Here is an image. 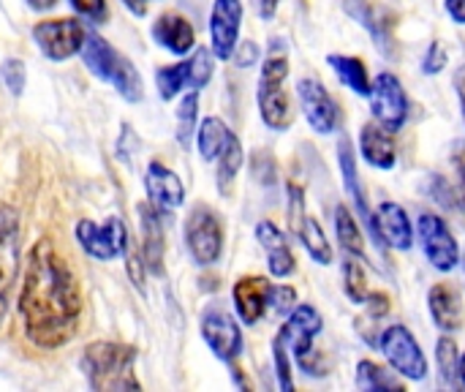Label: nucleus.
<instances>
[{
  "mask_svg": "<svg viewBox=\"0 0 465 392\" xmlns=\"http://www.w3.org/2000/svg\"><path fill=\"white\" fill-rule=\"evenodd\" d=\"M19 319L35 349H57L76 336L82 289L52 240H38L27 251L19 289Z\"/></svg>",
  "mask_w": 465,
  "mask_h": 392,
  "instance_id": "obj_1",
  "label": "nucleus"
},
{
  "mask_svg": "<svg viewBox=\"0 0 465 392\" xmlns=\"http://www.w3.org/2000/svg\"><path fill=\"white\" fill-rule=\"evenodd\" d=\"M136 349L112 341H95L82 355V374L87 377L90 390L125 392L139 390V379L134 374Z\"/></svg>",
  "mask_w": 465,
  "mask_h": 392,
  "instance_id": "obj_2",
  "label": "nucleus"
},
{
  "mask_svg": "<svg viewBox=\"0 0 465 392\" xmlns=\"http://www.w3.org/2000/svg\"><path fill=\"white\" fill-rule=\"evenodd\" d=\"M82 57H84V65L101 79V82H109L125 101L136 104L144 90H142V76L136 71V65L123 57L114 46H109L101 35H87L84 38V46H82Z\"/></svg>",
  "mask_w": 465,
  "mask_h": 392,
  "instance_id": "obj_3",
  "label": "nucleus"
},
{
  "mask_svg": "<svg viewBox=\"0 0 465 392\" xmlns=\"http://www.w3.org/2000/svg\"><path fill=\"white\" fill-rule=\"evenodd\" d=\"M289 76V60L286 57H267L259 76V112L267 128L272 131H289L294 123V112L289 104V95L283 90V82Z\"/></svg>",
  "mask_w": 465,
  "mask_h": 392,
  "instance_id": "obj_4",
  "label": "nucleus"
},
{
  "mask_svg": "<svg viewBox=\"0 0 465 392\" xmlns=\"http://www.w3.org/2000/svg\"><path fill=\"white\" fill-rule=\"evenodd\" d=\"M322 325H324L322 322V314L313 306H297L289 314L283 330L278 333V338L289 347V352L294 355L297 366L305 374H324L319 368V357L313 352V338L322 333Z\"/></svg>",
  "mask_w": 465,
  "mask_h": 392,
  "instance_id": "obj_5",
  "label": "nucleus"
},
{
  "mask_svg": "<svg viewBox=\"0 0 465 392\" xmlns=\"http://www.w3.org/2000/svg\"><path fill=\"white\" fill-rule=\"evenodd\" d=\"M185 246L196 265L210 267L223 254V226L215 210L199 205L185 218Z\"/></svg>",
  "mask_w": 465,
  "mask_h": 392,
  "instance_id": "obj_6",
  "label": "nucleus"
},
{
  "mask_svg": "<svg viewBox=\"0 0 465 392\" xmlns=\"http://www.w3.org/2000/svg\"><path fill=\"white\" fill-rule=\"evenodd\" d=\"M76 240L82 251L98 262H112L128 254V229L123 218L109 216L104 224L93 221H79L76 224Z\"/></svg>",
  "mask_w": 465,
  "mask_h": 392,
  "instance_id": "obj_7",
  "label": "nucleus"
},
{
  "mask_svg": "<svg viewBox=\"0 0 465 392\" xmlns=\"http://www.w3.org/2000/svg\"><path fill=\"white\" fill-rule=\"evenodd\" d=\"M379 347H381V355L390 360V366L401 377H406L411 382H420L428 377V360L409 327H403V325L387 327L379 338Z\"/></svg>",
  "mask_w": 465,
  "mask_h": 392,
  "instance_id": "obj_8",
  "label": "nucleus"
},
{
  "mask_svg": "<svg viewBox=\"0 0 465 392\" xmlns=\"http://www.w3.org/2000/svg\"><path fill=\"white\" fill-rule=\"evenodd\" d=\"M84 25L79 19L63 16V19H44L33 27V41L35 46L49 57V60H68L84 46Z\"/></svg>",
  "mask_w": 465,
  "mask_h": 392,
  "instance_id": "obj_9",
  "label": "nucleus"
},
{
  "mask_svg": "<svg viewBox=\"0 0 465 392\" xmlns=\"http://www.w3.org/2000/svg\"><path fill=\"white\" fill-rule=\"evenodd\" d=\"M289 226L302 240V246H305V251L311 254L313 262H319V265L332 262V246L324 237V229L319 226V221L308 216L305 194H302V188L297 183H289Z\"/></svg>",
  "mask_w": 465,
  "mask_h": 392,
  "instance_id": "obj_10",
  "label": "nucleus"
},
{
  "mask_svg": "<svg viewBox=\"0 0 465 392\" xmlns=\"http://www.w3.org/2000/svg\"><path fill=\"white\" fill-rule=\"evenodd\" d=\"M19 278V213L0 202V319Z\"/></svg>",
  "mask_w": 465,
  "mask_h": 392,
  "instance_id": "obj_11",
  "label": "nucleus"
},
{
  "mask_svg": "<svg viewBox=\"0 0 465 392\" xmlns=\"http://www.w3.org/2000/svg\"><path fill=\"white\" fill-rule=\"evenodd\" d=\"M371 104H373V115L376 120L398 134L403 126H406V117H409V98H406V90L401 85V79L390 71L379 74L373 87H371Z\"/></svg>",
  "mask_w": 465,
  "mask_h": 392,
  "instance_id": "obj_12",
  "label": "nucleus"
},
{
  "mask_svg": "<svg viewBox=\"0 0 465 392\" xmlns=\"http://www.w3.org/2000/svg\"><path fill=\"white\" fill-rule=\"evenodd\" d=\"M417 232H420V243H422V251L428 256V262L436 267V270H455L458 262H460V248L452 237V232L447 229V224L433 216V213H422L417 218Z\"/></svg>",
  "mask_w": 465,
  "mask_h": 392,
  "instance_id": "obj_13",
  "label": "nucleus"
},
{
  "mask_svg": "<svg viewBox=\"0 0 465 392\" xmlns=\"http://www.w3.org/2000/svg\"><path fill=\"white\" fill-rule=\"evenodd\" d=\"M202 338L213 349V355L223 363H232L242 352V333L237 322L218 306L204 308L202 314Z\"/></svg>",
  "mask_w": 465,
  "mask_h": 392,
  "instance_id": "obj_14",
  "label": "nucleus"
},
{
  "mask_svg": "<svg viewBox=\"0 0 465 392\" xmlns=\"http://www.w3.org/2000/svg\"><path fill=\"white\" fill-rule=\"evenodd\" d=\"M242 25V3L240 0H215L210 11V38H213V55L221 60H229L237 49Z\"/></svg>",
  "mask_w": 465,
  "mask_h": 392,
  "instance_id": "obj_15",
  "label": "nucleus"
},
{
  "mask_svg": "<svg viewBox=\"0 0 465 392\" xmlns=\"http://www.w3.org/2000/svg\"><path fill=\"white\" fill-rule=\"evenodd\" d=\"M343 8L351 19H357L371 33V38L387 57H395V35H392L395 16L384 5H376L371 0H346Z\"/></svg>",
  "mask_w": 465,
  "mask_h": 392,
  "instance_id": "obj_16",
  "label": "nucleus"
},
{
  "mask_svg": "<svg viewBox=\"0 0 465 392\" xmlns=\"http://www.w3.org/2000/svg\"><path fill=\"white\" fill-rule=\"evenodd\" d=\"M297 95H300V104L311 128L316 134H332L338 123V106L332 95L327 93V87L319 79H300Z\"/></svg>",
  "mask_w": 465,
  "mask_h": 392,
  "instance_id": "obj_17",
  "label": "nucleus"
},
{
  "mask_svg": "<svg viewBox=\"0 0 465 392\" xmlns=\"http://www.w3.org/2000/svg\"><path fill=\"white\" fill-rule=\"evenodd\" d=\"M272 289L275 284H270L262 276H245L234 284V308L240 314V319L245 325H256L272 306Z\"/></svg>",
  "mask_w": 465,
  "mask_h": 392,
  "instance_id": "obj_18",
  "label": "nucleus"
},
{
  "mask_svg": "<svg viewBox=\"0 0 465 392\" xmlns=\"http://www.w3.org/2000/svg\"><path fill=\"white\" fill-rule=\"evenodd\" d=\"M144 188H147V196H150L153 207H158L161 213H172V210H177L185 202L183 180L169 166H163L161 161H153L147 166Z\"/></svg>",
  "mask_w": 465,
  "mask_h": 392,
  "instance_id": "obj_19",
  "label": "nucleus"
},
{
  "mask_svg": "<svg viewBox=\"0 0 465 392\" xmlns=\"http://www.w3.org/2000/svg\"><path fill=\"white\" fill-rule=\"evenodd\" d=\"M376 226H379V237L384 246L398 248V251H409L414 243V232H411V221L406 216V210L398 202H381L379 213H376Z\"/></svg>",
  "mask_w": 465,
  "mask_h": 392,
  "instance_id": "obj_20",
  "label": "nucleus"
},
{
  "mask_svg": "<svg viewBox=\"0 0 465 392\" xmlns=\"http://www.w3.org/2000/svg\"><path fill=\"white\" fill-rule=\"evenodd\" d=\"M153 38L172 55H188L196 44V33L191 22L180 14H161L153 25Z\"/></svg>",
  "mask_w": 465,
  "mask_h": 392,
  "instance_id": "obj_21",
  "label": "nucleus"
},
{
  "mask_svg": "<svg viewBox=\"0 0 465 392\" xmlns=\"http://www.w3.org/2000/svg\"><path fill=\"white\" fill-rule=\"evenodd\" d=\"M338 161H341V172H343V186H346L349 196L354 199V205H357V210H360L362 221L368 224L371 235L376 237V243H379V246H384V243H381V237H379L376 216H371V210H368V202H365V191H362V183H360V172H357V158H354L351 142H349L346 136H343V139H341V145H338Z\"/></svg>",
  "mask_w": 465,
  "mask_h": 392,
  "instance_id": "obj_22",
  "label": "nucleus"
},
{
  "mask_svg": "<svg viewBox=\"0 0 465 392\" xmlns=\"http://www.w3.org/2000/svg\"><path fill=\"white\" fill-rule=\"evenodd\" d=\"M360 150L362 158L376 166V169H392L398 161V150H395V139L392 131H387L381 123H368L360 134Z\"/></svg>",
  "mask_w": 465,
  "mask_h": 392,
  "instance_id": "obj_23",
  "label": "nucleus"
},
{
  "mask_svg": "<svg viewBox=\"0 0 465 392\" xmlns=\"http://www.w3.org/2000/svg\"><path fill=\"white\" fill-rule=\"evenodd\" d=\"M256 240L267 251V259H270L267 265H270V273L275 278H286V276L294 273V254H292L286 237L281 235V229L272 221H262L256 226Z\"/></svg>",
  "mask_w": 465,
  "mask_h": 392,
  "instance_id": "obj_24",
  "label": "nucleus"
},
{
  "mask_svg": "<svg viewBox=\"0 0 465 392\" xmlns=\"http://www.w3.org/2000/svg\"><path fill=\"white\" fill-rule=\"evenodd\" d=\"M142 218V254H144V267L150 273H163V224H161V210L158 207H139Z\"/></svg>",
  "mask_w": 465,
  "mask_h": 392,
  "instance_id": "obj_25",
  "label": "nucleus"
},
{
  "mask_svg": "<svg viewBox=\"0 0 465 392\" xmlns=\"http://www.w3.org/2000/svg\"><path fill=\"white\" fill-rule=\"evenodd\" d=\"M428 306H430L433 322L444 333H458L463 327V303H460V295L452 286H447V284L433 286L430 295H428Z\"/></svg>",
  "mask_w": 465,
  "mask_h": 392,
  "instance_id": "obj_26",
  "label": "nucleus"
},
{
  "mask_svg": "<svg viewBox=\"0 0 465 392\" xmlns=\"http://www.w3.org/2000/svg\"><path fill=\"white\" fill-rule=\"evenodd\" d=\"M330 68L338 74V79L357 95H371V79H368V68L360 57L351 55H330L327 57Z\"/></svg>",
  "mask_w": 465,
  "mask_h": 392,
  "instance_id": "obj_27",
  "label": "nucleus"
},
{
  "mask_svg": "<svg viewBox=\"0 0 465 392\" xmlns=\"http://www.w3.org/2000/svg\"><path fill=\"white\" fill-rule=\"evenodd\" d=\"M232 131L226 128V123L221 117H204L199 131H196V145L204 161H218L221 150L226 147Z\"/></svg>",
  "mask_w": 465,
  "mask_h": 392,
  "instance_id": "obj_28",
  "label": "nucleus"
},
{
  "mask_svg": "<svg viewBox=\"0 0 465 392\" xmlns=\"http://www.w3.org/2000/svg\"><path fill=\"white\" fill-rule=\"evenodd\" d=\"M240 166H242V145H240V139L232 134L229 142H226V147H223L221 156H218V191H221L223 196L232 191Z\"/></svg>",
  "mask_w": 465,
  "mask_h": 392,
  "instance_id": "obj_29",
  "label": "nucleus"
},
{
  "mask_svg": "<svg viewBox=\"0 0 465 392\" xmlns=\"http://www.w3.org/2000/svg\"><path fill=\"white\" fill-rule=\"evenodd\" d=\"M155 85L163 101H172L174 95H180L183 87H191V68L188 60L177 63V65H163L155 71Z\"/></svg>",
  "mask_w": 465,
  "mask_h": 392,
  "instance_id": "obj_30",
  "label": "nucleus"
},
{
  "mask_svg": "<svg viewBox=\"0 0 465 392\" xmlns=\"http://www.w3.org/2000/svg\"><path fill=\"white\" fill-rule=\"evenodd\" d=\"M335 229H338V240L341 246L351 254V256H365V240H362V232L357 226V218H351V213L338 205L335 207Z\"/></svg>",
  "mask_w": 465,
  "mask_h": 392,
  "instance_id": "obj_31",
  "label": "nucleus"
},
{
  "mask_svg": "<svg viewBox=\"0 0 465 392\" xmlns=\"http://www.w3.org/2000/svg\"><path fill=\"white\" fill-rule=\"evenodd\" d=\"M357 387L360 390H403L401 379L392 377V371L371 363V360H362L357 366Z\"/></svg>",
  "mask_w": 465,
  "mask_h": 392,
  "instance_id": "obj_32",
  "label": "nucleus"
},
{
  "mask_svg": "<svg viewBox=\"0 0 465 392\" xmlns=\"http://www.w3.org/2000/svg\"><path fill=\"white\" fill-rule=\"evenodd\" d=\"M343 286H346L349 300L357 303V306H365V303L373 300V292L368 289V281H365V270L354 259H346L343 262Z\"/></svg>",
  "mask_w": 465,
  "mask_h": 392,
  "instance_id": "obj_33",
  "label": "nucleus"
},
{
  "mask_svg": "<svg viewBox=\"0 0 465 392\" xmlns=\"http://www.w3.org/2000/svg\"><path fill=\"white\" fill-rule=\"evenodd\" d=\"M196 115H199V93L191 90L180 101V106H177V139L183 145L191 142V134H193V126H196Z\"/></svg>",
  "mask_w": 465,
  "mask_h": 392,
  "instance_id": "obj_34",
  "label": "nucleus"
},
{
  "mask_svg": "<svg viewBox=\"0 0 465 392\" xmlns=\"http://www.w3.org/2000/svg\"><path fill=\"white\" fill-rule=\"evenodd\" d=\"M436 355H439L441 382L452 387V385H455V379H458V363H460L455 341H452V338H441V341H439V349H436Z\"/></svg>",
  "mask_w": 465,
  "mask_h": 392,
  "instance_id": "obj_35",
  "label": "nucleus"
},
{
  "mask_svg": "<svg viewBox=\"0 0 465 392\" xmlns=\"http://www.w3.org/2000/svg\"><path fill=\"white\" fill-rule=\"evenodd\" d=\"M188 68H191V87L193 90L204 87L210 82V76H213V68H215L213 52L210 49H196L193 57L188 60Z\"/></svg>",
  "mask_w": 465,
  "mask_h": 392,
  "instance_id": "obj_36",
  "label": "nucleus"
},
{
  "mask_svg": "<svg viewBox=\"0 0 465 392\" xmlns=\"http://www.w3.org/2000/svg\"><path fill=\"white\" fill-rule=\"evenodd\" d=\"M0 79H3V85L8 87V93L11 95H22V90H25V63L22 60H16V57H8L3 65H0Z\"/></svg>",
  "mask_w": 465,
  "mask_h": 392,
  "instance_id": "obj_37",
  "label": "nucleus"
},
{
  "mask_svg": "<svg viewBox=\"0 0 465 392\" xmlns=\"http://www.w3.org/2000/svg\"><path fill=\"white\" fill-rule=\"evenodd\" d=\"M68 5L87 22L93 25H104L106 16H109V8H106V0H68Z\"/></svg>",
  "mask_w": 465,
  "mask_h": 392,
  "instance_id": "obj_38",
  "label": "nucleus"
},
{
  "mask_svg": "<svg viewBox=\"0 0 465 392\" xmlns=\"http://www.w3.org/2000/svg\"><path fill=\"white\" fill-rule=\"evenodd\" d=\"M272 357H275V368H278V382H281V390L292 392L294 390V382H292V360L286 357V344L281 338L272 341Z\"/></svg>",
  "mask_w": 465,
  "mask_h": 392,
  "instance_id": "obj_39",
  "label": "nucleus"
},
{
  "mask_svg": "<svg viewBox=\"0 0 465 392\" xmlns=\"http://www.w3.org/2000/svg\"><path fill=\"white\" fill-rule=\"evenodd\" d=\"M444 65H447V49L439 41H433L428 46L425 57H422V71L425 74H439V71H444Z\"/></svg>",
  "mask_w": 465,
  "mask_h": 392,
  "instance_id": "obj_40",
  "label": "nucleus"
},
{
  "mask_svg": "<svg viewBox=\"0 0 465 392\" xmlns=\"http://www.w3.org/2000/svg\"><path fill=\"white\" fill-rule=\"evenodd\" d=\"M294 300H297V292L292 286H275L272 289V311L275 314H292Z\"/></svg>",
  "mask_w": 465,
  "mask_h": 392,
  "instance_id": "obj_41",
  "label": "nucleus"
},
{
  "mask_svg": "<svg viewBox=\"0 0 465 392\" xmlns=\"http://www.w3.org/2000/svg\"><path fill=\"white\" fill-rule=\"evenodd\" d=\"M232 57H234V63L240 68H248V65H253L259 60V46L253 41H242V44H237V49H234Z\"/></svg>",
  "mask_w": 465,
  "mask_h": 392,
  "instance_id": "obj_42",
  "label": "nucleus"
},
{
  "mask_svg": "<svg viewBox=\"0 0 465 392\" xmlns=\"http://www.w3.org/2000/svg\"><path fill=\"white\" fill-rule=\"evenodd\" d=\"M278 3L281 0H253V5H256V11H259L262 19H272L275 11H278Z\"/></svg>",
  "mask_w": 465,
  "mask_h": 392,
  "instance_id": "obj_43",
  "label": "nucleus"
},
{
  "mask_svg": "<svg viewBox=\"0 0 465 392\" xmlns=\"http://www.w3.org/2000/svg\"><path fill=\"white\" fill-rule=\"evenodd\" d=\"M444 3H447L450 16H452L458 25H465V0H444Z\"/></svg>",
  "mask_w": 465,
  "mask_h": 392,
  "instance_id": "obj_44",
  "label": "nucleus"
},
{
  "mask_svg": "<svg viewBox=\"0 0 465 392\" xmlns=\"http://www.w3.org/2000/svg\"><path fill=\"white\" fill-rule=\"evenodd\" d=\"M455 90H458V95H460V106H463L465 120V63L458 68V74H455Z\"/></svg>",
  "mask_w": 465,
  "mask_h": 392,
  "instance_id": "obj_45",
  "label": "nucleus"
},
{
  "mask_svg": "<svg viewBox=\"0 0 465 392\" xmlns=\"http://www.w3.org/2000/svg\"><path fill=\"white\" fill-rule=\"evenodd\" d=\"M54 3H57V0H27V5L35 8V11H49Z\"/></svg>",
  "mask_w": 465,
  "mask_h": 392,
  "instance_id": "obj_46",
  "label": "nucleus"
},
{
  "mask_svg": "<svg viewBox=\"0 0 465 392\" xmlns=\"http://www.w3.org/2000/svg\"><path fill=\"white\" fill-rule=\"evenodd\" d=\"M458 379H460V385L465 387V355L460 357V363H458Z\"/></svg>",
  "mask_w": 465,
  "mask_h": 392,
  "instance_id": "obj_47",
  "label": "nucleus"
},
{
  "mask_svg": "<svg viewBox=\"0 0 465 392\" xmlns=\"http://www.w3.org/2000/svg\"><path fill=\"white\" fill-rule=\"evenodd\" d=\"M463 183H465V166H463Z\"/></svg>",
  "mask_w": 465,
  "mask_h": 392,
  "instance_id": "obj_48",
  "label": "nucleus"
},
{
  "mask_svg": "<svg viewBox=\"0 0 465 392\" xmlns=\"http://www.w3.org/2000/svg\"><path fill=\"white\" fill-rule=\"evenodd\" d=\"M463 265H465V259H463Z\"/></svg>",
  "mask_w": 465,
  "mask_h": 392,
  "instance_id": "obj_49",
  "label": "nucleus"
}]
</instances>
